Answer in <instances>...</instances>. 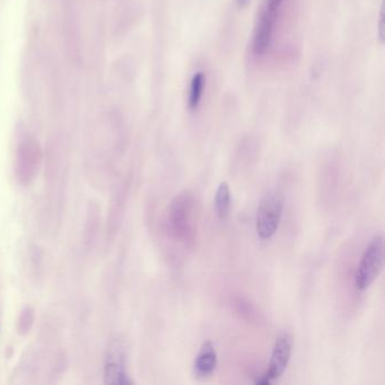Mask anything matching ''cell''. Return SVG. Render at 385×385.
Wrapping results in <instances>:
<instances>
[{"instance_id":"6da1fadb","label":"cell","mask_w":385,"mask_h":385,"mask_svg":"<svg viewBox=\"0 0 385 385\" xmlns=\"http://www.w3.org/2000/svg\"><path fill=\"white\" fill-rule=\"evenodd\" d=\"M285 0H265L253 34L252 50L256 55H263L271 47L276 24Z\"/></svg>"},{"instance_id":"7a4b0ae2","label":"cell","mask_w":385,"mask_h":385,"mask_svg":"<svg viewBox=\"0 0 385 385\" xmlns=\"http://www.w3.org/2000/svg\"><path fill=\"white\" fill-rule=\"evenodd\" d=\"M384 263V240L382 235L373 237L362 253L356 271V287L360 291L369 289L382 271Z\"/></svg>"},{"instance_id":"3957f363","label":"cell","mask_w":385,"mask_h":385,"mask_svg":"<svg viewBox=\"0 0 385 385\" xmlns=\"http://www.w3.org/2000/svg\"><path fill=\"white\" fill-rule=\"evenodd\" d=\"M284 213V197L279 191H269L260 201L256 214V233L261 240H269L278 230Z\"/></svg>"},{"instance_id":"277c9868","label":"cell","mask_w":385,"mask_h":385,"mask_svg":"<svg viewBox=\"0 0 385 385\" xmlns=\"http://www.w3.org/2000/svg\"><path fill=\"white\" fill-rule=\"evenodd\" d=\"M293 353V338L289 332H284L276 339L268 369L256 379V384L268 385L282 376L289 366Z\"/></svg>"},{"instance_id":"5b68a950","label":"cell","mask_w":385,"mask_h":385,"mask_svg":"<svg viewBox=\"0 0 385 385\" xmlns=\"http://www.w3.org/2000/svg\"><path fill=\"white\" fill-rule=\"evenodd\" d=\"M104 383L107 385L133 384L127 372L126 353L120 341H114L107 349L104 364Z\"/></svg>"},{"instance_id":"8992f818","label":"cell","mask_w":385,"mask_h":385,"mask_svg":"<svg viewBox=\"0 0 385 385\" xmlns=\"http://www.w3.org/2000/svg\"><path fill=\"white\" fill-rule=\"evenodd\" d=\"M217 366V353L211 341L202 343L196 360L194 372L199 376H209L213 374Z\"/></svg>"},{"instance_id":"52a82bcc","label":"cell","mask_w":385,"mask_h":385,"mask_svg":"<svg viewBox=\"0 0 385 385\" xmlns=\"http://www.w3.org/2000/svg\"><path fill=\"white\" fill-rule=\"evenodd\" d=\"M206 88V75L202 72H197L192 76L190 92H189V109L197 110Z\"/></svg>"},{"instance_id":"ba28073f","label":"cell","mask_w":385,"mask_h":385,"mask_svg":"<svg viewBox=\"0 0 385 385\" xmlns=\"http://www.w3.org/2000/svg\"><path fill=\"white\" fill-rule=\"evenodd\" d=\"M215 206L218 216L222 220H225L230 211V187L226 182H222L218 185L215 196Z\"/></svg>"},{"instance_id":"9c48e42d","label":"cell","mask_w":385,"mask_h":385,"mask_svg":"<svg viewBox=\"0 0 385 385\" xmlns=\"http://www.w3.org/2000/svg\"><path fill=\"white\" fill-rule=\"evenodd\" d=\"M34 319H36V312L31 306H26L23 311L21 312L20 317H18V326H17L18 334H29L34 323Z\"/></svg>"},{"instance_id":"30bf717a","label":"cell","mask_w":385,"mask_h":385,"mask_svg":"<svg viewBox=\"0 0 385 385\" xmlns=\"http://www.w3.org/2000/svg\"><path fill=\"white\" fill-rule=\"evenodd\" d=\"M377 36H379L380 42H384L385 40V17H384V3L381 5V10H380L379 23H377Z\"/></svg>"},{"instance_id":"8fae6325","label":"cell","mask_w":385,"mask_h":385,"mask_svg":"<svg viewBox=\"0 0 385 385\" xmlns=\"http://www.w3.org/2000/svg\"><path fill=\"white\" fill-rule=\"evenodd\" d=\"M237 1V5L240 10L245 8V7L249 6V3H251V0H235Z\"/></svg>"}]
</instances>
